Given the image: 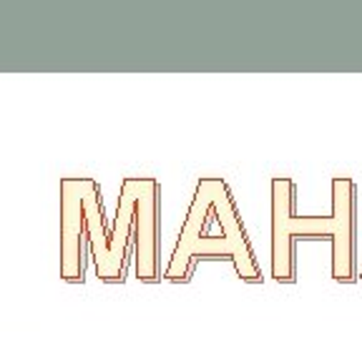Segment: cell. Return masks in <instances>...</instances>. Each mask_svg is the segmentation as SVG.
Wrapping results in <instances>:
<instances>
[{
    "instance_id": "cell-1",
    "label": "cell",
    "mask_w": 362,
    "mask_h": 339,
    "mask_svg": "<svg viewBox=\"0 0 362 339\" xmlns=\"http://www.w3.org/2000/svg\"><path fill=\"white\" fill-rule=\"evenodd\" d=\"M297 186L287 176L272 181V277L279 284L297 282L294 242L297 239H329L332 242V279L339 284L357 282L355 259V214L357 186L347 176L332 179V214H294Z\"/></svg>"
},
{
    "instance_id": "cell-2",
    "label": "cell",
    "mask_w": 362,
    "mask_h": 339,
    "mask_svg": "<svg viewBox=\"0 0 362 339\" xmlns=\"http://www.w3.org/2000/svg\"><path fill=\"white\" fill-rule=\"evenodd\" d=\"M144 186H146V179H134V176L124 179V184H121V198L116 219H113V229L111 234H106V251H103L101 261H96L98 277L103 282H124L126 256H129V246L134 242L136 211L141 203Z\"/></svg>"
},
{
    "instance_id": "cell-3",
    "label": "cell",
    "mask_w": 362,
    "mask_h": 339,
    "mask_svg": "<svg viewBox=\"0 0 362 339\" xmlns=\"http://www.w3.org/2000/svg\"><path fill=\"white\" fill-rule=\"evenodd\" d=\"M86 186L88 179H63V261L61 274L68 282H83L86 254L83 244L88 242L86 226Z\"/></svg>"
},
{
    "instance_id": "cell-4",
    "label": "cell",
    "mask_w": 362,
    "mask_h": 339,
    "mask_svg": "<svg viewBox=\"0 0 362 339\" xmlns=\"http://www.w3.org/2000/svg\"><path fill=\"white\" fill-rule=\"evenodd\" d=\"M136 274L141 282L158 279V181L148 179L136 211Z\"/></svg>"
},
{
    "instance_id": "cell-5",
    "label": "cell",
    "mask_w": 362,
    "mask_h": 339,
    "mask_svg": "<svg viewBox=\"0 0 362 339\" xmlns=\"http://www.w3.org/2000/svg\"><path fill=\"white\" fill-rule=\"evenodd\" d=\"M360 279H362V271H360Z\"/></svg>"
}]
</instances>
